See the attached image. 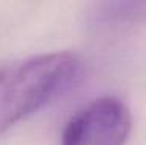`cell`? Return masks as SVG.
<instances>
[{
    "label": "cell",
    "instance_id": "6da1fadb",
    "mask_svg": "<svg viewBox=\"0 0 146 145\" xmlns=\"http://www.w3.org/2000/svg\"><path fill=\"white\" fill-rule=\"evenodd\" d=\"M81 61L68 51L33 56L0 69V136L67 92L81 77Z\"/></svg>",
    "mask_w": 146,
    "mask_h": 145
},
{
    "label": "cell",
    "instance_id": "7a4b0ae2",
    "mask_svg": "<svg viewBox=\"0 0 146 145\" xmlns=\"http://www.w3.org/2000/svg\"><path fill=\"white\" fill-rule=\"evenodd\" d=\"M132 130V116L123 100L100 97L70 119L62 145H124Z\"/></svg>",
    "mask_w": 146,
    "mask_h": 145
}]
</instances>
